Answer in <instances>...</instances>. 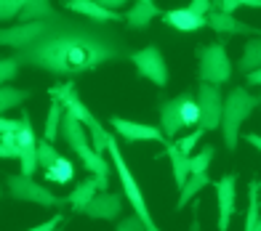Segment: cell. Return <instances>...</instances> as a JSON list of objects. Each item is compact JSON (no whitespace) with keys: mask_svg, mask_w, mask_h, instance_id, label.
I'll list each match as a JSON object with an SVG mask.
<instances>
[{"mask_svg":"<svg viewBox=\"0 0 261 231\" xmlns=\"http://www.w3.org/2000/svg\"><path fill=\"white\" fill-rule=\"evenodd\" d=\"M43 29L40 21H19L16 27H0V48H24L27 43H32Z\"/></svg>","mask_w":261,"mask_h":231,"instance_id":"7c38bea8","label":"cell"},{"mask_svg":"<svg viewBox=\"0 0 261 231\" xmlns=\"http://www.w3.org/2000/svg\"><path fill=\"white\" fill-rule=\"evenodd\" d=\"M258 200H261V181H258Z\"/></svg>","mask_w":261,"mask_h":231,"instance_id":"7bdbcfd3","label":"cell"},{"mask_svg":"<svg viewBox=\"0 0 261 231\" xmlns=\"http://www.w3.org/2000/svg\"><path fill=\"white\" fill-rule=\"evenodd\" d=\"M56 157H59V152L54 149V141H48V138H40V141H38V162H40V168H43V170L51 168V165L56 162Z\"/></svg>","mask_w":261,"mask_h":231,"instance_id":"4dcf8cb0","label":"cell"},{"mask_svg":"<svg viewBox=\"0 0 261 231\" xmlns=\"http://www.w3.org/2000/svg\"><path fill=\"white\" fill-rule=\"evenodd\" d=\"M197 77L200 83H211V85H224L232 80V59L227 53V45L221 43H208V45H200L197 48Z\"/></svg>","mask_w":261,"mask_h":231,"instance_id":"277c9868","label":"cell"},{"mask_svg":"<svg viewBox=\"0 0 261 231\" xmlns=\"http://www.w3.org/2000/svg\"><path fill=\"white\" fill-rule=\"evenodd\" d=\"M205 19H208V27L216 32V35H221V38H229V35H258L256 27L245 24V21L234 19L232 14L219 11V8H211L208 14H205Z\"/></svg>","mask_w":261,"mask_h":231,"instance_id":"5bb4252c","label":"cell"},{"mask_svg":"<svg viewBox=\"0 0 261 231\" xmlns=\"http://www.w3.org/2000/svg\"><path fill=\"white\" fill-rule=\"evenodd\" d=\"M243 138H245V141L251 144V146H256L258 152H261V136H258V133H245Z\"/></svg>","mask_w":261,"mask_h":231,"instance_id":"60d3db41","label":"cell"},{"mask_svg":"<svg viewBox=\"0 0 261 231\" xmlns=\"http://www.w3.org/2000/svg\"><path fill=\"white\" fill-rule=\"evenodd\" d=\"M221 112H224L221 85L200 83V125L205 130L221 128Z\"/></svg>","mask_w":261,"mask_h":231,"instance_id":"52a82bcc","label":"cell"},{"mask_svg":"<svg viewBox=\"0 0 261 231\" xmlns=\"http://www.w3.org/2000/svg\"><path fill=\"white\" fill-rule=\"evenodd\" d=\"M16 141H19V157L24 149H38V136H35L32 128V120H30V112L24 109L19 117V128H16Z\"/></svg>","mask_w":261,"mask_h":231,"instance_id":"484cf974","label":"cell"},{"mask_svg":"<svg viewBox=\"0 0 261 231\" xmlns=\"http://www.w3.org/2000/svg\"><path fill=\"white\" fill-rule=\"evenodd\" d=\"M75 162L69 157H64V154H59L56 157V162L51 165V168H45L43 170V178L45 181H51V183H69L75 178Z\"/></svg>","mask_w":261,"mask_h":231,"instance_id":"cb8c5ba5","label":"cell"},{"mask_svg":"<svg viewBox=\"0 0 261 231\" xmlns=\"http://www.w3.org/2000/svg\"><path fill=\"white\" fill-rule=\"evenodd\" d=\"M56 11L51 8V0H27L24 8H21L19 19L21 21H40V19H48L54 16Z\"/></svg>","mask_w":261,"mask_h":231,"instance_id":"83f0119b","label":"cell"},{"mask_svg":"<svg viewBox=\"0 0 261 231\" xmlns=\"http://www.w3.org/2000/svg\"><path fill=\"white\" fill-rule=\"evenodd\" d=\"M205 136V128H203V125H200V128H195L192 133H187V136H179V138H176V146H179L181 149V152H187V154H192V149L197 146V141H200V138H203Z\"/></svg>","mask_w":261,"mask_h":231,"instance_id":"1f68e13d","label":"cell"},{"mask_svg":"<svg viewBox=\"0 0 261 231\" xmlns=\"http://www.w3.org/2000/svg\"><path fill=\"white\" fill-rule=\"evenodd\" d=\"M62 138L67 141V146L72 149V152L80 157V154H86L91 146V136H88V128L83 125L72 112H67L64 109V117H62Z\"/></svg>","mask_w":261,"mask_h":231,"instance_id":"4fadbf2b","label":"cell"},{"mask_svg":"<svg viewBox=\"0 0 261 231\" xmlns=\"http://www.w3.org/2000/svg\"><path fill=\"white\" fill-rule=\"evenodd\" d=\"M107 154H112V165H115L117 178H120L123 197L128 200V205H130V207H134V213L141 218V221H144L147 231H158V223L152 221V215H149V207H147V200H144V194H141L139 183H136V176H134V173H130V168L125 165L123 152H120V146H117L115 136L110 138V146H107Z\"/></svg>","mask_w":261,"mask_h":231,"instance_id":"3957f363","label":"cell"},{"mask_svg":"<svg viewBox=\"0 0 261 231\" xmlns=\"http://www.w3.org/2000/svg\"><path fill=\"white\" fill-rule=\"evenodd\" d=\"M205 186H211V178L208 173H192V176L187 178V183L179 189V200H176V210H184V207L192 202L200 191H203Z\"/></svg>","mask_w":261,"mask_h":231,"instance_id":"44dd1931","label":"cell"},{"mask_svg":"<svg viewBox=\"0 0 261 231\" xmlns=\"http://www.w3.org/2000/svg\"><path fill=\"white\" fill-rule=\"evenodd\" d=\"M27 0H0V21H11L19 19L21 8H24Z\"/></svg>","mask_w":261,"mask_h":231,"instance_id":"d6a6232c","label":"cell"},{"mask_svg":"<svg viewBox=\"0 0 261 231\" xmlns=\"http://www.w3.org/2000/svg\"><path fill=\"white\" fill-rule=\"evenodd\" d=\"M0 159H19V157L14 154V149H11L8 144L0 141Z\"/></svg>","mask_w":261,"mask_h":231,"instance_id":"ab89813d","label":"cell"},{"mask_svg":"<svg viewBox=\"0 0 261 231\" xmlns=\"http://www.w3.org/2000/svg\"><path fill=\"white\" fill-rule=\"evenodd\" d=\"M158 157H168L171 159V170H173V178H176V189H181L187 178L192 176V170H189V154L181 152L179 146L173 141H165V152L158 154Z\"/></svg>","mask_w":261,"mask_h":231,"instance_id":"ac0fdd59","label":"cell"},{"mask_svg":"<svg viewBox=\"0 0 261 231\" xmlns=\"http://www.w3.org/2000/svg\"><path fill=\"white\" fill-rule=\"evenodd\" d=\"M187 8H192L195 14H203V16H205L208 11L213 8V3H211V0H189V6H187Z\"/></svg>","mask_w":261,"mask_h":231,"instance_id":"8d00e7d4","label":"cell"},{"mask_svg":"<svg viewBox=\"0 0 261 231\" xmlns=\"http://www.w3.org/2000/svg\"><path fill=\"white\" fill-rule=\"evenodd\" d=\"M62 117H64V104L59 98H51L48 117H45V128H43V138L56 141V138L62 136Z\"/></svg>","mask_w":261,"mask_h":231,"instance_id":"d4e9b609","label":"cell"},{"mask_svg":"<svg viewBox=\"0 0 261 231\" xmlns=\"http://www.w3.org/2000/svg\"><path fill=\"white\" fill-rule=\"evenodd\" d=\"M261 104V96H253L240 85L232 88L227 96H224V112H221V136H224V146L234 152L237 144H240V128L243 122L256 112V107Z\"/></svg>","mask_w":261,"mask_h":231,"instance_id":"7a4b0ae2","label":"cell"},{"mask_svg":"<svg viewBox=\"0 0 261 231\" xmlns=\"http://www.w3.org/2000/svg\"><path fill=\"white\" fill-rule=\"evenodd\" d=\"M144 3H155V0H144Z\"/></svg>","mask_w":261,"mask_h":231,"instance_id":"ee69618b","label":"cell"},{"mask_svg":"<svg viewBox=\"0 0 261 231\" xmlns=\"http://www.w3.org/2000/svg\"><path fill=\"white\" fill-rule=\"evenodd\" d=\"M30 98V90H21V88H14V85H0V114L11 112L14 107H21Z\"/></svg>","mask_w":261,"mask_h":231,"instance_id":"4316f807","label":"cell"},{"mask_svg":"<svg viewBox=\"0 0 261 231\" xmlns=\"http://www.w3.org/2000/svg\"><path fill=\"white\" fill-rule=\"evenodd\" d=\"M128 59L134 61L136 67V75L155 83L158 88H165L168 85V64H165V56L158 45H144L134 53H128Z\"/></svg>","mask_w":261,"mask_h":231,"instance_id":"8992f818","label":"cell"},{"mask_svg":"<svg viewBox=\"0 0 261 231\" xmlns=\"http://www.w3.org/2000/svg\"><path fill=\"white\" fill-rule=\"evenodd\" d=\"M158 114H160V128H163V133L168 136V138H176V136L184 130V120H181V96L163 101L160 109H158Z\"/></svg>","mask_w":261,"mask_h":231,"instance_id":"2e32d148","label":"cell"},{"mask_svg":"<svg viewBox=\"0 0 261 231\" xmlns=\"http://www.w3.org/2000/svg\"><path fill=\"white\" fill-rule=\"evenodd\" d=\"M123 197L112 191H99L96 197L88 202V207L83 210V215L96 218V221H115V218L123 215Z\"/></svg>","mask_w":261,"mask_h":231,"instance_id":"8fae6325","label":"cell"},{"mask_svg":"<svg viewBox=\"0 0 261 231\" xmlns=\"http://www.w3.org/2000/svg\"><path fill=\"white\" fill-rule=\"evenodd\" d=\"M110 125L115 128V133L128 144H139V141H158L165 144L168 136L163 133V128H155V125H144V122H130L125 117H112Z\"/></svg>","mask_w":261,"mask_h":231,"instance_id":"ba28073f","label":"cell"},{"mask_svg":"<svg viewBox=\"0 0 261 231\" xmlns=\"http://www.w3.org/2000/svg\"><path fill=\"white\" fill-rule=\"evenodd\" d=\"M245 231H261V200H258V181L248 183V210H245Z\"/></svg>","mask_w":261,"mask_h":231,"instance_id":"603a6c76","label":"cell"},{"mask_svg":"<svg viewBox=\"0 0 261 231\" xmlns=\"http://www.w3.org/2000/svg\"><path fill=\"white\" fill-rule=\"evenodd\" d=\"M80 159H83V168H86L93 178H96V183H99V189L101 191H107L110 189V176H112V168H110V162L104 159V154H99L96 149H88L86 154H80Z\"/></svg>","mask_w":261,"mask_h":231,"instance_id":"e0dca14e","label":"cell"},{"mask_svg":"<svg viewBox=\"0 0 261 231\" xmlns=\"http://www.w3.org/2000/svg\"><path fill=\"white\" fill-rule=\"evenodd\" d=\"M136 228H147L144 221L134 213L130 218H123V221H117V231H136Z\"/></svg>","mask_w":261,"mask_h":231,"instance_id":"e575fe53","label":"cell"},{"mask_svg":"<svg viewBox=\"0 0 261 231\" xmlns=\"http://www.w3.org/2000/svg\"><path fill=\"white\" fill-rule=\"evenodd\" d=\"M16 128H19V120H6V117H0V133L16 130Z\"/></svg>","mask_w":261,"mask_h":231,"instance_id":"f35d334b","label":"cell"},{"mask_svg":"<svg viewBox=\"0 0 261 231\" xmlns=\"http://www.w3.org/2000/svg\"><path fill=\"white\" fill-rule=\"evenodd\" d=\"M261 67V32L258 35H251V40L243 45V56L240 61H237V69H240L243 75L253 72V69Z\"/></svg>","mask_w":261,"mask_h":231,"instance_id":"7402d4cb","label":"cell"},{"mask_svg":"<svg viewBox=\"0 0 261 231\" xmlns=\"http://www.w3.org/2000/svg\"><path fill=\"white\" fill-rule=\"evenodd\" d=\"M181 120L184 128H195L200 122V101H195L192 93H181Z\"/></svg>","mask_w":261,"mask_h":231,"instance_id":"f1b7e54d","label":"cell"},{"mask_svg":"<svg viewBox=\"0 0 261 231\" xmlns=\"http://www.w3.org/2000/svg\"><path fill=\"white\" fill-rule=\"evenodd\" d=\"M125 40L107 21L72 19L56 14L43 19V29L24 48H16L14 59L21 67L51 72L56 77H80L96 72L110 61L125 59Z\"/></svg>","mask_w":261,"mask_h":231,"instance_id":"6da1fadb","label":"cell"},{"mask_svg":"<svg viewBox=\"0 0 261 231\" xmlns=\"http://www.w3.org/2000/svg\"><path fill=\"white\" fill-rule=\"evenodd\" d=\"M96 3H101L107 8H120V6H128L130 0H96Z\"/></svg>","mask_w":261,"mask_h":231,"instance_id":"b9f144b4","label":"cell"},{"mask_svg":"<svg viewBox=\"0 0 261 231\" xmlns=\"http://www.w3.org/2000/svg\"><path fill=\"white\" fill-rule=\"evenodd\" d=\"M101 189H99V183H96V178H86V181H80L77 186L72 189V194H67V205L72 207V213H83L88 207V202L96 197Z\"/></svg>","mask_w":261,"mask_h":231,"instance_id":"ffe728a7","label":"cell"},{"mask_svg":"<svg viewBox=\"0 0 261 231\" xmlns=\"http://www.w3.org/2000/svg\"><path fill=\"white\" fill-rule=\"evenodd\" d=\"M245 83H248V85H261V67L245 75Z\"/></svg>","mask_w":261,"mask_h":231,"instance_id":"74e56055","label":"cell"},{"mask_svg":"<svg viewBox=\"0 0 261 231\" xmlns=\"http://www.w3.org/2000/svg\"><path fill=\"white\" fill-rule=\"evenodd\" d=\"M158 14H160V8H158L155 3H144V0H136V3L125 11V24H128L130 29L141 32V29H147V27H149V21L155 19Z\"/></svg>","mask_w":261,"mask_h":231,"instance_id":"d6986e66","label":"cell"},{"mask_svg":"<svg viewBox=\"0 0 261 231\" xmlns=\"http://www.w3.org/2000/svg\"><path fill=\"white\" fill-rule=\"evenodd\" d=\"M213 189H216V200H219V221L216 226L221 231H227L232 218L237 213V176H224L213 183Z\"/></svg>","mask_w":261,"mask_h":231,"instance_id":"9c48e42d","label":"cell"},{"mask_svg":"<svg viewBox=\"0 0 261 231\" xmlns=\"http://www.w3.org/2000/svg\"><path fill=\"white\" fill-rule=\"evenodd\" d=\"M8 191L19 202H35L40 207H64L67 205V197H56L51 189H45L43 183L32 181V176H24V173L8 176Z\"/></svg>","mask_w":261,"mask_h":231,"instance_id":"5b68a950","label":"cell"},{"mask_svg":"<svg viewBox=\"0 0 261 231\" xmlns=\"http://www.w3.org/2000/svg\"><path fill=\"white\" fill-rule=\"evenodd\" d=\"M62 6L67 11H72L77 16L86 19H96V21H107V24H117V21H125V14H120L117 8H107L96 0H62Z\"/></svg>","mask_w":261,"mask_h":231,"instance_id":"30bf717a","label":"cell"},{"mask_svg":"<svg viewBox=\"0 0 261 231\" xmlns=\"http://www.w3.org/2000/svg\"><path fill=\"white\" fill-rule=\"evenodd\" d=\"M19 61L11 56V59H0V85H6L11 83V80H16L19 77Z\"/></svg>","mask_w":261,"mask_h":231,"instance_id":"836d02e7","label":"cell"},{"mask_svg":"<svg viewBox=\"0 0 261 231\" xmlns=\"http://www.w3.org/2000/svg\"><path fill=\"white\" fill-rule=\"evenodd\" d=\"M67 221V215H62V213H56L54 218H51V221H43V223H38V226H32L35 231H54V228H59V226H62Z\"/></svg>","mask_w":261,"mask_h":231,"instance_id":"d590c367","label":"cell"},{"mask_svg":"<svg viewBox=\"0 0 261 231\" xmlns=\"http://www.w3.org/2000/svg\"><path fill=\"white\" fill-rule=\"evenodd\" d=\"M213 157H216V146H203L197 154H192L189 157V170L192 173H208V168H211V162H213Z\"/></svg>","mask_w":261,"mask_h":231,"instance_id":"f546056e","label":"cell"},{"mask_svg":"<svg viewBox=\"0 0 261 231\" xmlns=\"http://www.w3.org/2000/svg\"><path fill=\"white\" fill-rule=\"evenodd\" d=\"M163 21L168 27L173 29H179V32H200V29H205L208 27V19L203 14H195L192 8H173V11H165L163 14Z\"/></svg>","mask_w":261,"mask_h":231,"instance_id":"9a60e30c","label":"cell"}]
</instances>
